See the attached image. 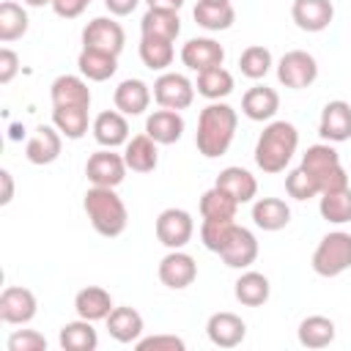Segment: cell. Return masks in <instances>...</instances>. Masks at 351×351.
Here are the masks:
<instances>
[{
	"instance_id": "cell-35",
	"label": "cell",
	"mask_w": 351,
	"mask_h": 351,
	"mask_svg": "<svg viewBox=\"0 0 351 351\" xmlns=\"http://www.w3.org/2000/svg\"><path fill=\"white\" fill-rule=\"evenodd\" d=\"M195 90L211 101H219L225 96L233 93V74L222 66H214V69H206L197 74V82H195Z\"/></svg>"
},
{
	"instance_id": "cell-17",
	"label": "cell",
	"mask_w": 351,
	"mask_h": 351,
	"mask_svg": "<svg viewBox=\"0 0 351 351\" xmlns=\"http://www.w3.org/2000/svg\"><path fill=\"white\" fill-rule=\"evenodd\" d=\"M206 335L217 348H236L247 335V324L236 313L222 310L206 321Z\"/></svg>"
},
{
	"instance_id": "cell-44",
	"label": "cell",
	"mask_w": 351,
	"mask_h": 351,
	"mask_svg": "<svg viewBox=\"0 0 351 351\" xmlns=\"http://www.w3.org/2000/svg\"><path fill=\"white\" fill-rule=\"evenodd\" d=\"M5 346L8 351H47V337L36 329H16Z\"/></svg>"
},
{
	"instance_id": "cell-36",
	"label": "cell",
	"mask_w": 351,
	"mask_h": 351,
	"mask_svg": "<svg viewBox=\"0 0 351 351\" xmlns=\"http://www.w3.org/2000/svg\"><path fill=\"white\" fill-rule=\"evenodd\" d=\"M176 58L173 41L167 38H154V36H143L140 38V60L145 69L151 71H165Z\"/></svg>"
},
{
	"instance_id": "cell-9",
	"label": "cell",
	"mask_w": 351,
	"mask_h": 351,
	"mask_svg": "<svg viewBox=\"0 0 351 351\" xmlns=\"http://www.w3.org/2000/svg\"><path fill=\"white\" fill-rule=\"evenodd\" d=\"M154 99H156L159 107H167V110H178L181 112V110H186L195 101V85L184 74L165 71L154 82Z\"/></svg>"
},
{
	"instance_id": "cell-49",
	"label": "cell",
	"mask_w": 351,
	"mask_h": 351,
	"mask_svg": "<svg viewBox=\"0 0 351 351\" xmlns=\"http://www.w3.org/2000/svg\"><path fill=\"white\" fill-rule=\"evenodd\" d=\"M0 181H3L0 203H3V206H8V203H11V197H14V178H11V173H8V170H0Z\"/></svg>"
},
{
	"instance_id": "cell-23",
	"label": "cell",
	"mask_w": 351,
	"mask_h": 351,
	"mask_svg": "<svg viewBox=\"0 0 351 351\" xmlns=\"http://www.w3.org/2000/svg\"><path fill=\"white\" fill-rule=\"evenodd\" d=\"M280 110V96L274 88L266 85H252L244 96H241V112L250 121H271Z\"/></svg>"
},
{
	"instance_id": "cell-19",
	"label": "cell",
	"mask_w": 351,
	"mask_h": 351,
	"mask_svg": "<svg viewBox=\"0 0 351 351\" xmlns=\"http://www.w3.org/2000/svg\"><path fill=\"white\" fill-rule=\"evenodd\" d=\"M145 134H148L154 143H159V145H173V143H178L181 134H184V118H181V112H178V110H167V107L154 110V112L145 118Z\"/></svg>"
},
{
	"instance_id": "cell-10",
	"label": "cell",
	"mask_w": 351,
	"mask_h": 351,
	"mask_svg": "<svg viewBox=\"0 0 351 351\" xmlns=\"http://www.w3.org/2000/svg\"><path fill=\"white\" fill-rule=\"evenodd\" d=\"M126 162L121 154H115L112 148H101L96 154L88 156L85 162V176L93 186H118L126 178Z\"/></svg>"
},
{
	"instance_id": "cell-41",
	"label": "cell",
	"mask_w": 351,
	"mask_h": 351,
	"mask_svg": "<svg viewBox=\"0 0 351 351\" xmlns=\"http://www.w3.org/2000/svg\"><path fill=\"white\" fill-rule=\"evenodd\" d=\"M239 69H241V74L250 77V80H263V77L269 74V69H271V52H269L266 47H261V44H252V47H247V49L241 52Z\"/></svg>"
},
{
	"instance_id": "cell-33",
	"label": "cell",
	"mask_w": 351,
	"mask_h": 351,
	"mask_svg": "<svg viewBox=\"0 0 351 351\" xmlns=\"http://www.w3.org/2000/svg\"><path fill=\"white\" fill-rule=\"evenodd\" d=\"M90 324L93 321H85V318L63 324L60 326V337H58L60 348L63 351H93L99 346V335H96V329Z\"/></svg>"
},
{
	"instance_id": "cell-28",
	"label": "cell",
	"mask_w": 351,
	"mask_h": 351,
	"mask_svg": "<svg viewBox=\"0 0 351 351\" xmlns=\"http://www.w3.org/2000/svg\"><path fill=\"white\" fill-rule=\"evenodd\" d=\"M252 222L261 230H269V233L282 230L291 222V208L280 197H258L252 203Z\"/></svg>"
},
{
	"instance_id": "cell-50",
	"label": "cell",
	"mask_w": 351,
	"mask_h": 351,
	"mask_svg": "<svg viewBox=\"0 0 351 351\" xmlns=\"http://www.w3.org/2000/svg\"><path fill=\"white\" fill-rule=\"evenodd\" d=\"M148 8H167V11H178L184 5V0H145Z\"/></svg>"
},
{
	"instance_id": "cell-27",
	"label": "cell",
	"mask_w": 351,
	"mask_h": 351,
	"mask_svg": "<svg viewBox=\"0 0 351 351\" xmlns=\"http://www.w3.org/2000/svg\"><path fill=\"white\" fill-rule=\"evenodd\" d=\"M143 315L134 307H112V313L107 315V332L118 343H137L143 337Z\"/></svg>"
},
{
	"instance_id": "cell-34",
	"label": "cell",
	"mask_w": 351,
	"mask_h": 351,
	"mask_svg": "<svg viewBox=\"0 0 351 351\" xmlns=\"http://www.w3.org/2000/svg\"><path fill=\"white\" fill-rule=\"evenodd\" d=\"M192 16L206 30H228L236 22V11H233L230 3H206V0H197Z\"/></svg>"
},
{
	"instance_id": "cell-18",
	"label": "cell",
	"mask_w": 351,
	"mask_h": 351,
	"mask_svg": "<svg viewBox=\"0 0 351 351\" xmlns=\"http://www.w3.org/2000/svg\"><path fill=\"white\" fill-rule=\"evenodd\" d=\"M96 143L101 148H118V145H126L129 143V123H126V115L118 112V110H104L93 118V126H90Z\"/></svg>"
},
{
	"instance_id": "cell-52",
	"label": "cell",
	"mask_w": 351,
	"mask_h": 351,
	"mask_svg": "<svg viewBox=\"0 0 351 351\" xmlns=\"http://www.w3.org/2000/svg\"><path fill=\"white\" fill-rule=\"evenodd\" d=\"M206 3H230V0H206Z\"/></svg>"
},
{
	"instance_id": "cell-38",
	"label": "cell",
	"mask_w": 351,
	"mask_h": 351,
	"mask_svg": "<svg viewBox=\"0 0 351 351\" xmlns=\"http://www.w3.org/2000/svg\"><path fill=\"white\" fill-rule=\"evenodd\" d=\"M318 211L326 222H335V225L351 222V189L343 186V189H335V192H324L321 203H318Z\"/></svg>"
},
{
	"instance_id": "cell-5",
	"label": "cell",
	"mask_w": 351,
	"mask_h": 351,
	"mask_svg": "<svg viewBox=\"0 0 351 351\" xmlns=\"http://www.w3.org/2000/svg\"><path fill=\"white\" fill-rule=\"evenodd\" d=\"M351 269V233L332 230L326 233L313 252V271L318 277H337Z\"/></svg>"
},
{
	"instance_id": "cell-39",
	"label": "cell",
	"mask_w": 351,
	"mask_h": 351,
	"mask_svg": "<svg viewBox=\"0 0 351 351\" xmlns=\"http://www.w3.org/2000/svg\"><path fill=\"white\" fill-rule=\"evenodd\" d=\"M236 208H239V203L228 192H222L219 186H211L200 197V217L203 219H236Z\"/></svg>"
},
{
	"instance_id": "cell-21",
	"label": "cell",
	"mask_w": 351,
	"mask_h": 351,
	"mask_svg": "<svg viewBox=\"0 0 351 351\" xmlns=\"http://www.w3.org/2000/svg\"><path fill=\"white\" fill-rule=\"evenodd\" d=\"M52 107H90V88L82 77L74 74H60L49 85Z\"/></svg>"
},
{
	"instance_id": "cell-42",
	"label": "cell",
	"mask_w": 351,
	"mask_h": 351,
	"mask_svg": "<svg viewBox=\"0 0 351 351\" xmlns=\"http://www.w3.org/2000/svg\"><path fill=\"white\" fill-rule=\"evenodd\" d=\"M233 225H236V219H203V225H200V241H203V247L219 255V250L225 247Z\"/></svg>"
},
{
	"instance_id": "cell-8",
	"label": "cell",
	"mask_w": 351,
	"mask_h": 351,
	"mask_svg": "<svg viewBox=\"0 0 351 351\" xmlns=\"http://www.w3.org/2000/svg\"><path fill=\"white\" fill-rule=\"evenodd\" d=\"M126 44V33L123 27L110 19V16H96L85 25L82 30V47L88 49H99V52H110V55H121Z\"/></svg>"
},
{
	"instance_id": "cell-37",
	"label": "cell",
	"mask_w": 351,
	"mask_h": 351,
	"mask_svg": "<svg viewBox=\"0 0 351 351\" xmlns=\"http://www.w3.org/2000/svg\"><path fill=\"white\" fill-rule=\"evenodd\" d=\"M52 126L63 137L80 140L88 132V107H52Z\"/></svg>"
},
{
	"instance_id": "cell-43",
	"label": "cell",
	"mask_w": 351,
	"mask_h": 351,
	"mask_svg": "<svg viewBox=\"0 0 351 351\" xmlns=\"http://www.w3.org/2000/svg\"><path fill=\"white\" fill-rule=\"evenodd\" d=\"M285 192H288L293 200H310V197L321 195V192H318V184L313 181V176H310L302 165L285 176Z\"/></svg>"
},
{
	"instance_id": "cell-3",
	"label": "cell",
	"mask_w": 351,
	"mask_h": 351,
	"mask_svg": "<svg viewBox=\"0 0 351 351\" xmlns=\"http://www.w3.org/2000/svg\"><path fill=\"white\" fill-rule=\"evenodd\" d=\"M82 208L93 225V230L104 239H115L129 225V211L123 200L115 195V186H90L85 192Z\"/></svg>"
},
{
	"instance_id": "cell-45",
	"label": "cell",
	"mask_w": 351,
	"mask_h": 351,
	"mask_svg": "<svg viewBox=\"0 0 351 351\" xmlns=\"http://www.w3.org/2000/svg\"><path fill=\"white\" fill-rule=\"evenodd\" d=\"M137 351H184L186 343L176 335H151V337H140L137 343Z\"/></svg>"
},
{
	"instance_id": "cell-25",
	"label": "cell",
	"mask_w": 351,
	"mask_h": 351,
	"mask_svg": "<svg viewBox=\"0 0 351 351\" xmlns=\"http://www.w3.org/2000/svg\"><path fill=\"white\" fill-rule=\"evenodd\" d=\"M156 145L159 143H154L148 134L129 137V143L123 148L126 167L134 170V173H151V170H156V165H159V148Z\"/></svg>"
},
{
	"instance_id": "cell-13",
	"label": "cell",
	"mask_w": 351,
	"mask_h": 351,
	"mask_svg": "<svg viewBox=\"0 0 351 351\" xmlns=\"http://www.w3.org/2000/svg\"><path fill=\"white\" fill-rule=\"evenodd\" d=\"M219 258L230 269H250L255 263V258H258V239H255V233L241 228V225H233L225 247L219 250Z\"/></svg>"
},
{
	"instance_id": "cell-32",
	"label": "cell",
	"mask_w": 351,
	"mask_h": 351,
	"mask_svg": "<svg viewBox=\"0 0 351 351\" xmlns=\"http://www.w3.org/2000/svg\"><path fill=\"white\" fill-rule=\"evenodd\" d=\"M296 337L304 348H326L335 340V321L326 315H307L302 318Z\"/></svg>"
},
{
	"instance_id": "cell-1",
	"label": "cell",
	"mask_w": 351,
	"mask_h": 351,
	"mask_svg": "<svg viewBox=\"0 0 351 351\" xmlns=\"http://www.w3.org/2000/svg\"><path fill=\"white\" fill-rule=\"evenodd\" d=\"M239 126V115L230 104L225 101H211L208 107L200 110L197 118V132H195V145L206 159H217L222 156L236 134Z\"/></svg>"
},
{
	"instance_id": "cell-22",
	"label": "cell",
	"mask_w": 351,
	"mask_h": 351,
	"mask_svg": "<svg viewBox=\"0 0 351 351\" xmlns=\"http://www.w3.org/2000/svg\"><path fill=\"white\" fill-rule=\"evenodd\" d=\"M214 186H219L222 192H228L239 206H241V203H250V200L258 195V181H255V176H252L250 170H244V167H236V165L219 170Z\"/></svg>"
},
{
	"instance_id": "cell-47",
	"label": "cell",
	"mask_w": 351,
	"mask_h": 351,
	"mask_svg": "<svg viewBox=\"0 0 351 351\" xmlns=\"http://www.w3.org/2000/svg\"><path fill=\"white\" fill-rule=\"evenodd\" d=\"M88 0H52V11L63 19H77L85 11Z\"/></svg>"
},
{
	"instance_id": "cell-11",
	"label": "cell",
	"mask_w": 351,
	"mask_h": 351,
	"mask_svg": "<svg viewBox=\"0 0 351 351\" xmlns=\"http://www.w3.org/2000/svg\"><path fill=\"white\" fill-rule=\"evenodd\" d=\"M159 280H162V285H167L173 291L189 288L197 280V263H195V258L189 252H184V250H170L159 261Z\"/></svg>"
},
{
	"instance_id": "cell-15",
	"label": "cell",
	"mask_w": 351,
	"mask_h": 351,
	"mask_svg": "<svg viewBox=\"0 0 351 351\" xmlns=\"http://www.w3.org/2000/svg\"><path fill=\"white\" fill-rule=\"evenodd\" d=\"M291 16H293L299 30L321 33L335 19V5H332V0H293Z\"/></svg>"
},
{
	"instance_id": "cell-31",
	"label": "cell",
	"mask_w": 351,
	"mask_h": 351,
	"mask_svg": "<svg viewBox=\"0 0 351 351\" xmlns=\"http://www.w3.org/2000/svg\"><path fill=\"white\" fill-rule=\"evenodd\" d=\"M236 299L244 304V307H261L269 302V293H271V285H269V277L261 274V271H244L239 280H236V288H233Z\"/></svg>"
},
{
	"instance_id": "cell-20",
	"label": "cell",
	"mask_w": 351,
	"mask_h": 351,
	"mask_svg": "<svg viewBox=\"0 0 351 351\" xmlns=\"http://www.w3.org/2000/svg\"><path fill=\"white\" fill-rule=\"evenodd\" d=\"M60 148H63V134L55 126H38L25 145V156L30 165H52L60 156Z\"/></svg>"
},
{
	"instance_id": "cell-12",
	"label": "cell",
	"mask_w": 351,
	"mask_h": 351,
	"mask_svg": "<svg viewBox=\"0 0 351 351\" xmlns=\"http://www.w3.org/2000/svg\"><path fill=\"white\" fill-rule=\"evenodd\" d=\"M36 310H38V302H36V293L30 288H22V285H8L3 293H0V318L5 324H27L36 318Z\"/></svg>"
},
{
	"instance_id": "cell-26",
	"label": "cell",
	"mask_w": 351,
	"mask_h": 351,
	"mask_svg": "<svg viewBox=\"0 0 351 351\" xmlns=\"http://www.w3.org/2000/svg\"><path fill=\"white\" fill-rule=\"evenodd\" d=\"M74 310L85 321H107V315L112 313V296H110V291H104L99 285H88V288L77 291Z\"/></svg>"
},
{
	"instance_id": "cell-46",
	"label": "cell",
	"mask_w": 351,
	"mask_h": 351,
	"mask_svg": "<svg viewBox=\"0 0 351 351\" xmlns=\"http://www.w3.org/2000/svg\"><path fill=\"white\" fill-rule=\"evenodd\" d=\"M16 71H19V55H16L14 49L3 47V49H0V82L8 85V82L16 77Z\"/></svg>"
},
{
	"instance_id": "cell-30",
	"label": "cell",
	"mask_w": 351,
	"mask_h": 351,
	"mask_svg": "<svg viewBox=\"0 0 351 351\" xmlns=\"http://www.w3.org/2000/svg\"><path fill=\"white\" fill-rule=\"evenodd\" d=\"M77 66H80V74L88 77L90 82H104L118 71V55L82 47V52L77 58Z\"/></svg>"
},
{
	"instance_id": "cell-14",
	"label": "cell",
	"mask_w": 351,
	"mask_h": 351,
	"mask_svg": "<svg viewBox=\"0 0 351 351\" xmlns=\"http://www.w3.org/2000/svg\"><path fill=\"white\" fill-rule=\"evenodd\" d=\"M318 134L326 143H343L351 137V104L343 99L326 101L318 121Z\"/></svg>"
},
{
	"instance_id": "cell-16",
	"label": "cell",
	"mask_w": 351,
	"mask_h": 351,
	"mask_svg": "<svg viewBox=\"0 0 351 351\" xmlns=\"http://www.w3.org/2000/svg\"><path fill=\"white\" fill-rule=\"evenodd\" d=\"M222 60H225V47L214 38H189L181 47V63L197 74L206 69L222 66Z\"/></svg>"
},
{
	"instance_id": "cell-51",
	"label": "cell",
	"mask_w": 351,
	"mask_h": 351,
	"mask_svg": "<svg viewBox=\"0 0 351 351\" xmlns=\"http://www.w3.org/2000/svg\"><path fill=\"white\" fill-rule=\"evenodd\" d=\"M27 5H33V8H44V5H52V0H25Z\"/></svg>"
},
{
	"instance_id": "cell-4",
	"label": "cell",
	"mask_w": 351,
	"mask_h": 351,
	"mask_svg": "<svg viewBox=\"0 0 351 351\" xmlns=\"http://www.w3.org/2000/svg\"><path fill=\"white\" fill-rule=\"evenodd\" d=\"M302 167L313 176V181L318 184V192H335L348 186V173L340 165V154L329 145V143H318L310 145L302 156Z\"/></svg>"
},
{
	"instance_id": "cell-48",
	"label": "cell",
	"mask_w": 351,
	"mask_h": 351,
	"mask_svg": "<svg viewBox=\"0 0 351 351\" xmlns=\"http://www.w3.org/2000/svg\"><path fill=\"white\" fill-rule=\"evenodd\" d=\"M137 3H140V0H104L107 11H110L112 16H126V14H132V11L137 8Z\"/></svg>"
},
{
	"instance_id": "cell-6",
	"label": "cell",
	"mask_w": 351,
	"mask_h": 351,
	"mask_svg": "<svg viewBox=\"0 0 351 351\" xmlns=\"http://www.w3.org/2000/svg\"><path fill=\"white\" fill-rule=\"evenodd\" d=\"M277 80L291 88V90H302V88H310L315 80H318V63L310 52L304 49H291L280 58L277 63Z\"/></svg>"
},
{
	"instance_id": "cell-7",
	"label": "cell",
	"mask_w": 351,
	"mask_h": 351,
	"mask_svg": "<svg viewBox=\"0 0 351 351\" xmlns=\"http://www.w3.org/2000/svg\"><path fill=\"white\" fill-rule=\"evenodd\" d=\"M195 233V219L189 211L184 208H165L156 217V239L167 247V250H181L189 244Z\"/></svg>"
},
{
	"instance_id": "cell-29",
	"label": "cell",
	"mask_w": 351,
	"mask_h": 351,
	"mask_svg": "<svg viewBox=\"0 0 351 351\" xmlns=\"http://www.w3.org/2000/svg\"><path fill=\"white\" fill-rule=\"evenodd\" d=\"M140 30L143 36H154V38H167L176 41V36L181 33V19L178 11H167V8H148L140 19Z\"/></svg>"
},
{
	"instance_id": "cell-24",
	"label": "cell",
	"mask_w": 351,
	"mask_h": 351,
	"mask_svg": "<svg viewBox=\"0 0 351 351\" xmlns=\"http://www.w3.org/2000/svg\"><path fill=\"white\" fill-rule=\"evenodd\" d=\"M115 110L123 115H143L151 104V88L143 80H123L112 93Z\"/></svg>"
},
{
	"instance_id": "cell-2",
	"label": "cell",
	"mask_w": 351,
	"mask_h": 351,
	"mask_svg": "<svg viewBox=\"0 0 351 351\" xmlns=\"http://www.w3.org/2000/svg\"><path fill=\"white\" fill-rule=\"evenodd\" d=\"M296 145H299L296 126L288 121H271L255 143V165L263 173H282L293 159Z\"/></svg>"
},
{
	"instance_id": "cell-40",
	"label": "cell",
	"mask_w": 351,
	"mask_h": 351,
	"mask_svg": "<svg viewBox=\"0 0 351 351\" xmlns=\"http://www.w3.org/2000/svg\"><path fill=\"white\" fill-rule=\"evenodd\" d=\"M27 33V14L22 5L5 0L0 3V41L8 44V41H16Z\"/></svg>"
},
{
	"instance_id": "cell-53",
	"label": "cell",
	"mask_w": 351,
	"mask_h": 351,
	"mask_svg": "<svg viewBox=\"0 0 351 351\" xmlns=\"http://www.w3.org/2000/svg\"><path fill=\"white\" fill-rule=\"evenodd\" d=\"M88 3H90V0H88Z\"/></svg>"
}]
</instances>
